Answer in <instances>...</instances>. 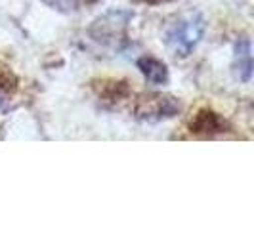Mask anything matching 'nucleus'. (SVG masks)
<instances>
[{
    "mask_svg": "<svg viewBox=\"0 0 254 229\" xmlns=\"http://www.w3.org/2000/svg\"><path fill=\"white\" fill-rule=\"evenodd\" d=\"M138 2H147V4H161V2H166V0H138Z\"/></svg>",
    "mask_w": 254,
    "mask_h": 229,
    "instance_id": "8",
    "label": "nucleus"
},
{
    "mask_svg": "<svg viewBox=\"0 0 254 229\" xmlns=\"http://www.w3.org/2000/svg\"><path fill=\"white\" fill-rule=\"evenodd\" d=\"M132 19V13L125 10H109L100 15L92 25L88 33L100 44H115L117 40L125 37L128 21Z\"/></svg>",
    "mask_w": 254,
    "mask_h": 229,
    "instance_id": "2",
    "label": "nucleus"
},
{
    "mask_svg": "<svg viewBox=\"0 0 254 229\" xmlns=\"http://www.w3.org/2000/svg\"><path fill=\"white\" fill-rule=\"evenodd\" d=\"M98 96L102 100H109V102H117V100H123L128 94L127 82L123 80H102L100 84L94 86Z\"/></svg>",
    "mask_w": 254,
    "mask_h": 229,
    "instance_id": "7",
    "label": "nucleus"
},
{
    "mask_svg": "<svg viewBox=\"0 0 254 229\" xmlns=\"http://www.w3.org/2000/svg\"><path fill=\"white\" fill-rule=\"evenodd\" d=\"M204 17L201 13H188L180 17L176 23H172L166 31V46L172 52V56L188 57L193 48L201 42L204 35Z\"/></svg>",
    "mask_w": 254,
    "mask_h": 229,
    "instance_id": "1",
    "label": "nucleus"
},
{
    "mask_svg": "<svg viewBox=\"0 0 254 229\" xmlns=\"http://www.w3.org/2000/svg\"><path fill=\"white\" fill-rule=\"evenodd\" d=\"M191 132L195 134H203V136H214V134H222L226 132V120L220 116L218 113L210 111V109H203L193 116L191 120Z\"/></svg>",
    "mask_w": 254,
    "mask_h": 229,
    "instance_id": "5",
    "label": "nucleus"
},
{
    "mask_svg": "<svg viewBox=\"0 0 254 229\" xmlns=\"http://www.w3.org/2000/svg\"><path fill=\"white\" fill-rule=\"evenodd\" d=\"M233 75L241 82H251L253 78V46L249 38H241L235 44V56H233Z\"/></svg>",
    "mask_w": 254,
    "mask_h": 229,
    "instance_id": "4",
    "label": "nucleus"
},
{
    "mask_svg": "<svg viewBox=\"0 0 254 229\" xmlns=\"http://www.w3.org/2000/svg\"><path fill=\"white\" fill-rule=\"evenodd\" d=\"M136 65H138L140 73L145 76V80L149 84H155V86H165V84H168L170 75H168L166 65L161 59H157L153 56H143V57L138 59Z\"/></svg>",
    "mask_w": 254,
    "mask_h": 229,
    "instance_id": "6",
    "label": "nucleus"
},
{
    "mask_svg": "<svg viewBox=\"0 0 254 229\" xmlns=\"http://www.w3.org/2000/svg\"><path fill=\"white\" fill-rule=\"evenodd\" d=\"M182 109V105L176 98L172 96H161V94H151V96H143L136 103V116L141 120H149L157 122L163 118H172L176 116Z\"/></svg>",
    "mask_w": 254,
    "mask_h": 229,
    "instance_id": "3",
    "label": "nucleus"
}]
</instances>
